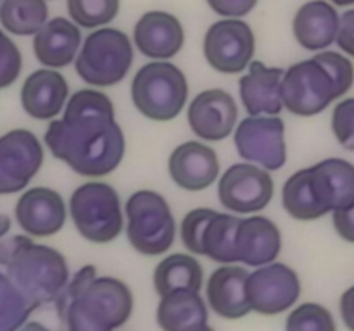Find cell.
I'll list each match as a JSON object with an SVG mask.
<instances>
[{
  "label": "cell",
  "mask_w": 354,
  "mask_h": 331,
  "mask_svg": "<svg viewBox=\"0 0 354 331\" xmlns=\"http://www.w3.org/2000/svg\"><path fill=\"white\" fill-rule=\"evenodd\" d=\"M68 97V81L52 68L31 72L21 86V106L28 116L38 121L54 119L64 110Z\"/></svg>",
  "instance_id": "cell-21"
},
{
  "label": "cell",
  "mask_w": 354,
  "mask_h": 331,
  "mask_svg": "<svg viewBox=\"0 0 354 331\" xmlns=\"http://www.w3.org/2000/svg\"><path fill=\"white\" fill-rule=\"evenodd\" d=\"M47 17L45 0H2L0 3V24L17 37L37 34Z\"/></svg>",
  "instance_id": "cell-28"
},
{
  "label": "cell",
  "mask_w": 354,
  "mask_h": 331,
  "mask_svg": "<svg viewBox=\"0 0 354 331\" xmlns=\"http://www.w3.org/2000/svg\"><path fill=\"white\" fill-rule=\"evenodd\" d=\"M234 143L244 161L268 171H279L287 162L286 123L279 116H249L237 124Z\"/></svg>",
  "instance_id": "cell-10"
},
{
  "label": "cell",
  "mask_w": 354,
  "mask_h": 331,
  "mask_svg": "<svg viewBox=\"0 0 354 331\" xmlns=\"http://www.w3.org/2000/svg\"><path fill=\"white\" fill-rule=\"evenodd\" d=\"M327 174L330 176L332 186H334L335 199H337V207L346 205V203L354 200V164L349 161L339 157H330L320 161ZM335 207V209H337Z\"/></svg>",
  "instance_id": "cell-33"
},
{
  "label": "cell",
  "mask_w": 354,
  "mask_h": 331,
  "mask_svg": "<svg viewBox=\"0 0 354 331\" xmlns=\"http://www.w3.org/2000/svg\"><path fill=\"white\" fill-rule=\"evenodd\" d=\"M133 64V45L116 28H99L85 38L75 59L76 74L99 88L118 85Z\"/></svg>",
  "instance_id": "cell-6"
},
{
  "label": "cell",
  "mask_w": 354,
  "mask_h": 331,
  "mask_svg": "<svg viewBox=\"0 0 354 331\" xmlns=\"http://www.w3.org/2000/svg\"><path fill=\"white\" fill-rule=\"evenodd\" d=\"M82 45V31L75 21L54 17L40 28L33 38L37 61L45 68L61 69L71 64Z\"/></svg>",
  "instance_id": "cell-23"
},
{
  "label": "cell",
  "mask_w": 354,
  "mask_h": 331,
  "mask_svg": "<svg viewBox=\"0 0 354 331\" xmlns=\"http://www.w3.org/2000/svg\"><path fill=\"white\" fill-rule=\"evenodd\" d=\"M337 45L344 54L354 57V9L346 10L341 16V24H339Z\"/></svg>",
  "instance_id": "cell-39"
},
{
  "label": "cell",
  "mask_w": 354,
  "mask_h": 331,
  "mask_svg": "<svg viewBox=\"0 0 354 331\" xmlns=\"http://www.w3.org/2000/svg\"><path fill=\"white\" fill-rule=\"evenodd\" d=\"M313 59H317L327 72L330 74L332 81L335 85V92L339 97H344L346 93L351 90L354 83V66L346 55L339 54V52L332 50H324L320 54L313 55Z\"/></svg>",
  "instance_id": "cell-34"
},
{
  "label": "cell",
  "mask_w": 354,
  "mask_h": 331,
  "mask_svg": "<svg viewBox=\"0 0 354 331\" xmlns=\"http://www.w3.org/2000/svg\"><path fill=\"white\" fill-rule=\"evenodd\" d=\"M152 283L159 297L182 288L201 292L204 285V269L192 255L171 254L156 265Z\"/></svg>",
  "instance_id": "cell-26"
},
{
  "label": "cell",
  "mask_w": 354,
  "mask_h": 331,
  "mask_svg": "<svg viewBox=\"0 0 354 331\" xmlns=\"http://www.w3.org/2000/svg\"><path fill=\"white\" fill-rule=\"evenodd\" d=\"M341 16L327 0H310L297 9L292 33L297 43L310 52L325 50L337 40Z\"/></svg>",
  "instance_id": "cell-22"
},
{
  "label": "cell",
  "mask_w": 354,
  "mask_h": 331,
  "mask_svg": "<svg viewBox=\"0 0 354 331\" xmlns=\"http://www.w3.org/2000/svg\"><path fill=\"white\" fill-rule=\"evenodd\" d=\"M332 223L342 240L354 243V200L332 210Z\"/></svg>",
  "instance_id": "cell-38"
},
{
  "label": "cell",
  "mask_w": 354,
  "mask_h": 331,
  "mask_svg": "<svg viewBox=\"0 0 354 331\" xmlns=\"http://www.w3.org/2000/svg\"><path fill=\"white\" fill-rule=\"evenodd\" d=\"M282 250V234L279 226L265 216L241 219L237 231L239 262L251 268L277 261Z\"/></svg>",
  "instance_id": "cell-24"
},
{
  "label": "cell",
  "mask_w": 354,
  "mask_h": 331,
  "mask_svg": "<svg viewBox=\"0 0 354 331\" xmlns=\"http://www.w3.org/2000/svg\"><path fill=\"white\" fill-rule=\"evenodd\" d=\"M280 92L283 107L301 117L317 116L337 100L330 74L313 57L296 62L283 72Z\"/></svg>",
  "instance_id": "cell-8"
},
{
  "label": "cell",
  "mask_w": 354,
  "mask_h": 331,
  "mask_svg": "<svg viewBox=\"0 0 354 331\" xmlns=\"http://www.w3.org/2000/svg\"><path fill=\"white\" fill-rule=\"evenodd\" d=\"M286 328L290 331H335L334 316L322 303L304 302L289 314Z\"/></svg>",
  "instance_id": "cell-31"
},
{
  "label": "cell",
  "mask_w": 354,
  "mask_h": 331,
  "mask_svg": "<svg viewBox=\"0 0 354 331\" xmlns=\"http://www.w3.org/2000/svg\"><path fill=\"white\" fill-rule=\"evenodd\" d=\"M207 6L223 17H244L258 6V0H206Z\"/></svg>",
  "instance_id": "cell-37"
},
{
  "label": "cell",
  "mask_w": 354,
  "mask_h": 331,
  "mask_svg": "<svg viewBox=\"0 0 354 331\" xmlns=\"http://www.w3.org/2000/svg\"><path fill=\"white\" fill-rule=\"evenodd\" d=\"M248 269L237 264H223L211 272L206 281V299L216 316L235 321L252 312L248 299Z\"/></svg>",
  "instance_id": "cell-19"
},
{
  "label": "cell",
  "mask_w": 354,
  "mask_h": 331,
  "mask_svg": "<svg viewBox=\"0 0 354 331\" xmlns=\"http://www.w3.org/2000/svg\"><path fill=\"white\" fill-rule=\"evenodd\" d=\"M282 203L296 221H317L337 207L330 176L318 164L299 169L282 188Z\"/></svg>",
  "instance_id": "cell-11"
},
{
  "label": "cell",
  "mask_w": 354,
  "mask_h": 331,
  "mask_svg": "<svg viewBox=\"0 0 354 331\" xmlns=\"http://www.w3.org/2000/svg\"><path fill=\"white\" fill-rule=\"evenodd\" d=\"M68 14L80 28L107 26L120 14L121 0H68Z\"/></svg>",
  "instance_id": "cell-30"
},
{
  "label": "cell",
  "mask_w": 354,
  "mask_h": 331,
  "mask_svg": "<svg viewBox=\"0 0 354 331\" xmlns=\"http://www.w3.org/2000/svg\"><path fill=\"white\" fill-rule=\"evenodd\" d=\"M69 216L76 231L92 243L116 240L124 226L120 195L104 181L80 185L69 199Z\"/></svg>",
  "instance_id": "cell-7"
},
{
  "label": "cell",
  "mask_w": 354,
  "mask_h": 331,
  "mask_svg": "<svg viewBox=\"0 0 354 331\" xmlns=\"http://www.w3.org/2000/svg\"><path fill=\"white\" fill-rule=\"evenodd\" d=\"M341 316L346 328L354 331V286L346 290L341 297Z\"/></svg>",
  "instance_id": "cell-41"
},
{
  "label": "cell",
  "mask_w": 354,
  "mask_h": 331,
  "mask_svg": "<svg viewBox=\"0 0 354 331\" xmlns=\"http://www.w3.org/2000/svg\"><path fill=\"white\" fill-rule=\"evenodd\" d=\"M214 214L216 210L206 209V207H199V209H194L185 214V217L182 219V226H180V237H182L187 250L196 255H204L203 238Z\"/></svg>",
  "instance_id": "cell-32"
},
{
  "label": "cell",
  "mask_w": 354,
  "mask_h": 331,
  "mask_svg": "<svg viewBox=\"0 0 354 331\" xmlns=\"http://www.w3.org/2000/svg\"><path fill=\"white\" fill-rule=\"evenodd\" d=\"M30 237L26 234H14V237H0V265H7L12 255L16 254L17 248L23 247Z\"/></svg>",
  "instance_id": "cell-40"
},
{
  "label": "cell",
  "mask_w": 354,
  "mask_h": 331,
  "mask_svg": "<svg viewBox=\"0 0 354 331\" xmlns=\"http://www.w3.org/2000/svg\"><path fill=\"white\" fill-rule=\"evenodd\" d=\"M44 140L50 154L85 178H104L123 162L124 133L114 103L99 90H78L61 119L48 124Z\"/></svg>",
  "instance_id": "cell-1"
},
{
  "label": "cell",
  "mask_w": 354,
  "mask_h": 331,
  "mask_svg": "<svg viewBox=\"0 0 354 331\" xmlns=\"http://www.w3.org/2000/svg\"><path fill=\"white\" fill-rule=\"evenodd\" d=\"M44 164V147L30 130L7 131L0 137V195L17 193L30 185Z\"/></svg>",
  "instance_id": "cell-13"
},
{
  "label": "cell",
  "mask_w": 354,
  "mask_h": 331,
  "mask_svg": "<svg viewBox=\"0 0 354 331\" xmlns=\"http://www.w3.org/2000/svg\"><path fill=\"white\" fill-rule=\"evenodd\" d=\"M127 237L144 255H162L175 243L176 223L169 203L154 190H138L124 203Z\"/></svg>",
  "instance_id": "cell-5"
},
{
  "label": "cell",
  "mask_w": 354,
  "mask_h": 331,
  "mask_svg": "<svg viewBox=\"0 0 354 331\" xmlns=\"http://www.w3.org/2000/svg\"><path fill=\"white\" fill-rule=\"evenodd\" d=\"M301 281L297 272L282 262L259 265L248 276V299L251 309L263 316H277L299 300Z\"/></svg>",
  "instance_id": "cell-14"
},
{
  "label": "cell",
  "mask_w": 354,
  "mask_h": 331,
  "mask_svg": "<svg viewBox=\"0 0 354 331\" xmlns=\"http://www.w3.org/2000/svg\"><path fill=\"white\" fill-rule=\"evenodd\" d=\"M55 312L71 331H113L127 324L133 312L130 286L114 276H97V268L83 265L54 302Z\"/></svg>",
  "instance_id": "cell-2"
},
{
  "label": "cell",
  "mask_w": 354,
  "mask_h": 331,
  "mask_svg": "<svg viewBox=\"0 0 354 331\" xmlns=\"http://www.w3.org/2000/svg\"><path fill=\"white\" fill-rule=\"evenodd\" d=\"M241 217L216 212L206 228L203 238V252L207 259L220 264L239 262L237 231Z\"/></svg>",
  "instance_id": "cell-27"
},
{
  "label": "cell",
  "mask_w": 354,
  "mask_h": 331,
  "mask_svg": "<svg viewBox=\"0 0 354 331\" xmlns=\"http://www.w3.org/2000/svg\"><path fill=\"white\" fill-rule=\"evenodd\" d=\"M156 321L165 331H197L209 328L207 305L197 290L182 288L161 297Z\"/></svg>",
  "instance_id": "cell-25"
},
{
  "label": "cell",
  "mask_w": 354,
  "mask_h": 331,
  "mask_svg": "<svg viewBox=\"0 0 354 331\" xmlns=\"http://www.w3.org/2000/svg\"><path fill=\"white\" fill-rule=\"evenodd\" d=\"M254 50V33L241 17L216 21L204 34V59L214 71L223 74H237L248 69Z\"/></svg>",
  "instance_id": "cell-9"
},
{
  "label": "cell",
  "mask_w": 354,
  "mask_h": 331,
  "mask_svg": "<svg viewBox=\"0 0 354 331\" xmlns=\"http://www.w3.org/2000/svg\"><path fill=\"white\" fill-rule=\"evenodd\" d=\"M334 6H339V7H348V6H353L354 0H330Z\"/></svg>",
  "instance_id": "cell-43"
},
{
  "label": "cell",
  "mask_w": 354,
  "mask_h": 331,
  "mask_svg": "<svg viewBox=\"0 0 354 331\" xmlns=\"http://www.w3.org/2000/svg\"><path fill=\"white\" fill-rule=\"evenodd\" d=\"M275 183L268 169L254 162H239L221 174L218 183V200L225 209L237 214L263 210L273 199Z\"/></svg>",
  "instance_id": "cell-12"
},
{
  "label": "cell",
  "mask_w": 354,
  "mask_h": 331,
  "mask_svg": "<svg viewBox=\"0 0 354 331\" xmlns=\"http://www.w3.org/2000/svg\"><path fill=\"white\" fill-rule=\"evenodd\" d=\"M14 214L24 233L45 238L64 228L68 207L61 193L47 186H35L19 197Z\"/></svg>",
  "instance_id": "cell-16"
},
{
  "label": "cell",
  "mask_w": 354,
  "mask_h": 331,
  "mask_svg": "<svg viewBox=\"0 0 354 331\" xmlns=\"http://www.w3.org/2000/svg\"><path fill=\"white\" fill-rule=\"evenodd\" d=\"M173 183L187 192H203L220 176V159L214 148L203 141H183L168 159Z\"/></svg>",
  "instance_id": "cell-17"
},
{
  "label": "cell",
  "mask_w": 354,
  "mask_h": 331,
  "mask_svg": "<svg viewBox=\"0 0 354 331\" xmlns=\"http://www.w3.org/2000/svg\"><path fill=\"white\" fill-rule=\"evenodd\" d=\"M133 43L142 55L156 61L171 59L185 43L182 23L165 10H149L142 14L133 28Z\"/></svg>",
  "instance_id": "cell-18"
},
{
  "label": "cell",
  "mask_w": 354,
  "mask_h": 331,
  "mask_svg": "<svg viewBox=\"0 0 354 331\" xmlns=\"http://www.w3.org/2000/svg\"><path fill=\"white\" fill-rule=\"evenodd\" d=\"M35 307L16 288L12 279L0 272V331L23 328Z\"/></svg>",
  "instance_id": "cell-29"
},
{
  "label": "cell",
  "mask_w": 354,
  "mask_h": 331,
  "mask_svg": "<svg viewBox=\"0 0 354 331\" xmlns=\"http://www.w3.org/2000/svg\"><path fill=\"white\" fill-rule=\"evenodd\" d=\"M332 133L341 147L354 152V97L335 106L332 112Z\"/></svg>",
  "instance_id": "cell-36"
},
{
  "label": "cell",
  "mask_w": 354,
  "mask_h": 331,
  "mask_svg": "<svg viewBox=\"0 0 354 331\" xmlns=\"http://www.w3.org/2000/svg\"><path fill=\"white\" fill-rule=\"evenodd\" d=\"M10 230V217L6 214H0V237L7 233Z\"/></svg>",
  "instance_id": "cell-42"
},
{
  "label": "cell",
  "mask_w": 354,
  "mask_h": 331,
  "mask_svg": "<svg viewBox=\"0 0 354 331\" xmlns=\"http://www.w3.org/2000/svg\"><path fill=\"white\" fill-rule=\"evenodd\" d=\"M239 109L234 97L221 88H209L197 93L187 110V121L197 138L221 141L234 133Z\"/></svg>",
  "instance_id": "cell-15"
},
{
  "label": "cell",
  "mask_w": 354,
  "mask_h": 331,
  "mask_svg": "<svg viewBox=\"0 0 354 331\" xmlns=\"http://www.w3.org/2000/svg\"><path fill=\"white\" fill-rule=\"evenodd\" d=\"M189 97V83L178 66L154 61L142 66L131 81V102L151 121H171L178 117Z\"/></svg>",
  "instance_id": "cell-4"
},
{
  "label": "cell",
  "mask_w": 354,
  "mask_h": 331,
  "mask_svg": "<svg viewBox=\"0 0 354 331\" xmlns=\"http://www.w3.org/2000/svg\"><path fill=\"white\" fill-rule=\"evenodd\" d=\"M23 69V55L17 45L0 30V90L17 81Z\"/></svg>",
  "instance_id": "cell-35"
},
{
  "label": "cell",
  "mask_w": 354,
  "mask_h": 331,
  "mask_svg": "<svg viewBox=\"0 0 354 331\" xmlns=\"http://www.w3.org/2000/svg\"><path fill=\"white\" fill-rule=\"evenodd\" d=\"M6 268L7 276L35 310L54 303L69 281L64 255L48 245L35 243L31 238L17 248Z\"/></svg>",
  "instance_id": "cell-3"
},
{
  "label": "cell",
  "mask_w": 354,
  "mask_h": 331,
  "mask_svg": "<svg viewBox=\"0 0 354 331\" xmlns=\"http://www.w3.org/2000/svg\"><path fill=\"white\" fill-rule=\"evenodd\" d=\"M248 74L239 81L242 106L249 116H279L283 109L282 102V68H268L261 61H251Z\"/></svg>",
  "instance_id": "cell-20"
}]
</instances>
